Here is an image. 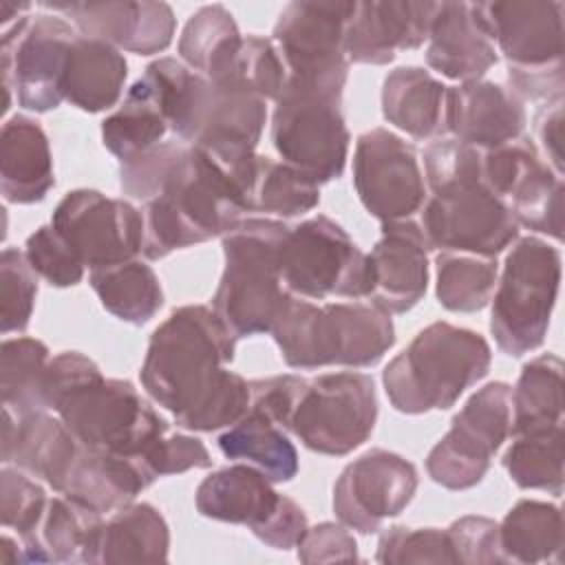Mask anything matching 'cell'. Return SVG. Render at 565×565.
Here are the masks:
<instances>
[{
	"mask_svg": "<svg viewBox=\"0 0 565 565\" xmlns=\"http://www.w3.org/2000/svg\"><path fill=\"white\" fill-rule=\"evenodd\" d=\"M0 563H2V565H18V563H24L22 543L13 541L9 534H4L2 541H0Z\"/></svg>",
	"mask_w": 565,
	"mask_h": 565,
	"instance_id": "obj_56",
	"label": "cell"
},
{
	"mask_svg": "<svg viewBox=\"0 0 565 565\" xmlns=\"http://www.w3.org/2000/svg\"><path fill=\"white\" fill-rule=\"evenodd\" d=\"M285 79L287 68L276 44L260 35H247L243 38L227 79L218 84H236L265 102H276Z\"/></svg>",
	"mask_w": 565,
	"mask_h": 565,
	"instance_id": "obj_44",
	"label": "cell"
},
{
	"mask_svg": "<svg viewBox=\"0 0 565 565\" xmlns=\"http://www.w3.org/2000/svg\"><path fill=\"white\" fill-rule=\"evenodd\" d=\"M525 121L523 99L501 84L475 79L448 86L446 132L477 150L521 139Z\"/></svg>",
	"mask_w": 565,
	"mask_h": 565,
	"instance_id": "obj_24",
	"label": "cell"
},
{
	"mask_svg": "<svg viewBox=\"0 0 565 565\" xmlns=\"http://www.w3.org/2000/svg\"><path fill=\"white\" fill-rule=\"evenodd\" d=\"M307 377L282 373L249 382V411H256L287 430Z\"/></svg>",
	"mask_w": 565,
	"mask_h": 565,
	"instance_id": "obj_51",
	"label": "cell"
},
{
	"mask_svg": "<svg viewBox=\"0 0 565 565\" xmlns=\"http://www.w3.org/2000/svg\"><path fill=\"white\" fill-rule=\"evenodd\" d=\"M430 196L422 207V232L430 249L497 258L519 238L508 205L483 183L481 150L437 137L424 148Z\"/></svg>",
	"mask_w": 565,
	"mask_h": 565,
	"instance_id": "obj_1",
	"label": "cell"
},
{
	"mask_svg": "<svg viewBox=\"0 0 565 565\" xmlns=\"http://www.w3.org/2000/svg\"><path fill=\"white\" fill-rule=\"evenodd\" d=\"M49 497L44 488L31 479L29 472L11 468L9 463L0 470V521L7 530H15L20 541L35 536L38 525L44 516Z\"/></svg>",
	"mask_w": 565,
	"mask_h": 565,
	"instance_id": "obj_46",
	"label": "cell"
},
{
	"mask_svg": "<svg viewBox=\"0 0 565 565\" xmlns=\"http://www.w3.org/2000/svg\"><path fill=\"white\" fill-rule=\"evenodd\" d=\"M561 287V252L543 238H519L503 265L492 300L490 331L497 347L521 358L547 335Z\"/></svg>",
	"mask_w": 565,
	"mask_h": 565,
	"instance_id": "obj_9",
	"label": "cell"
},
{
	"mask_svg": "<svg viewBox=\"0 0 565 565\" xmlns=\"http://www.w3.org/2000/svg\"><path fill=\"white\" fill-rule=\"evenodd\" d=\"M320 203V185L298 168L271 157H256L254 179L247 196L249 212L276 214L282 218L311 212Z\"/></svg>",
	"mask_w": 565,
	"mask_h": 565,
	"instance_id": "obj_39",
	"label": "cell"
},
{
	"mask_svg": "<svg viewBox=\"0 0 565 565\" xmlns=\"http://www.w3.org/2000/svg\"><path fill=\"white\" fill-rule=\"evenodd\" d=\"M170 550V527L163 514L150 503H128L104 519L93 565L110 563H163Z\"/></svg>",
	"mask_w": 565,
	"mask_h": 565,
	"instance_id": "obj_32",
	"label": "cell"
},
{
	"mask_svg": "<svg viewBox=\"0 0 565 565\" xmlns=\"http://www.w3.org/2000/svg\"><path fill=\"white\" fill-rule=\"evenodd\" d=\"M289 225L276 218H241L221 236L225 269L212 309L241 340L269 333L294 294L282 285L280 256Z\"/></svg>",
	"mask_w": 565,
	"mask_h": 565,
	"instance_id": "obj_6",
	"label": "cell"
},
{
	"mask_svg": "<svg viewBox=\"0 0 565 565\" xmlns=\"http://www.w3.org/2000/svg\"><path fill=\"white\" fill-rule=\"evenodd\" d=\"M90 287L102 307L128 324H146L163 307L159 276L143 260L130 258L110 267L90 269Z\"/></svg>",
	"mask_w": 565,
	"mask_h": 565,
	"instance_id": "obj_36",
	"label": "cell"
},
{
	"mask_svg": "<svg viewBox=\"0 0 565 565\" xmlns=\"http://www.w3.org/2000/svg\"><path fill=\"white\" fill-rule=\"evenodd\" d=\"M150 483L152 479L135 459L82 446L60 494L97 514H110L132 503Z\"/></svg>",
	"mask_w": 565,
	"mask_h": 565,
	"instance_id": "obj_28",
	"label": "cell"
},
{
	"mask_svg": "<svg viewBox=\"0 0 565 565\" xmlns=\"http://www.w3.org/2000/svg\"><path fill=\"white\" fill-rule=\"evenodd\" d=\"M141 470L154 481L166 475H179L192 468H210L212 457L205 444L192 435H161L137 459Z\"/></svg>",
	"mask_w": 565,
	"mask_h": 565,
	"instance_id": "obj_49",
	"label": "cell"
},
{
	"mask_svg": "<svg viewBox=\"0 0 565 565\" xmlns=\"http://www.w3.org/2000/svg\"><path fill=\"white\" fill-rule=\"evenodd\" d=\"M353 185L364 210L382 223L406 221L426 203L415 146L386 128H373L358 137Z\"/></svg>",
	"mask_w": 565,
	"mask_h": 565,
	"instance_id": "obj_18",
	"label": "cell"
},
{
	"mask_svg": "<svg viewBox=\"0 0 565 565\" xmlns=\"http://www.w3.org/2000/svg\"><path fill=\"white\" fill-rule=\"evenodd\" d=\"M218 448L227 459L249 463L271 483H285L298 475V452L285 435V428L256 411L247 408V413L218 437Z\"/></svg>",
	"mask_w": 565,
	"mask_h": 565,
	"instance_id": "obj_34",
	"label": "cell"
},
{
	"mask_svg": "<svg viewBox=\"0 0 565 565\" xmlns=\"http://www.w3.org/2000/svg\"><path fill=\"white\" fill-rule=\"evenodd\" d=\"M536 141L547 157V166L563 177V97L545 102L534 121Z\"/></svg>",
	"mask_w": 565,
	"mask_h": 565,
	"instance_id": "obj_54",
	"label": "cell"
},
{
	"mask_svg": "<svg viewBox=\"0 0 565 565\" xmlns=\"http://www.w3.org/2000/svg\"><path fill=\"white\" fill-rule=\"evenodd\" d=\"M51 225L90 269L137 258L143 247V212L126 199H110L88 188L64 194Z\"/></svg>",
	"mask_w": 565,
	"mask_h": 565,
	"instance_id": "obj_16",
	"label": "cell"
},
{
	"mask_svg": "<svg viewBox=\"0 0 565 565\" xmlns=\"http://www.w3.org/2000/svg\"><path fill=\"white\" fill-rule=\"evenodd\" d=\"M419 486L417 468L397 452L373 448L353 459L333 486V512L342 525L373 534L406 510Z\"/></svg>",
	"mask_w": 565,
	"mask_h": 565,
	"instance_id": "obj_20",
	"label": "cell"
},
{
	"mask_svg": "<svg viewBox=\"0 0 565 565\" xmlns=\"http://www.w3.org/2000/svg\"><path fill=\"white\" fill-rule=\"evenodd\" d=\"M375 561L384 565L457 563V554L446 530L393 525L382 532Z\"/></svg>",
	"mask_w": 565,
	"mask_h": 565,
	"instance_id": "obj_47",
	"label": "cell"
},
{
	"mask_svg": "<svg viewBox=\"0 0 565 565\" xmlns=\"http://www.w3.org/2000/svg\"><path fill=\"white\" fill-rule=\"evenodd\" d=\"M439 2L430 0H371L358 2L347 24L344 55L355 64H388L399 51L428 40Z\"/></svg>",
	"mask_w": 565,
	"mask_h": 565,
	"instance_id": "obj_22",
	"label": "cell"
},
{
	"mask_svg": "<svg viewBox=\"0 0 565 565\" xmlns=\"http://www.w3.org/2000/svg\"><path fill=\"white\" fill-rule=\"evenodd\" d=\"M247 212L243 185L221 163L185 143L159 192L143 207L148 260L230 232Z\"/></svg>",
	"mask_w": 565,
	"mask_h": 565,
	"instance_id": "obj_2",
	"label": "cell"
},
{
	"mask_svg": "<svg viewBox=\"0 0 565 565\" xmlns=\"http://www.w3.org/2000/svg\"><path fill=\"white\" fill-rule=\"evenodd\" d=\"M64 13L82 35L104 40L119 51L154 55L170 46L177 18L166 2L104 0V2H42Z\"/></svg>",
	"mask_w": 565,
	"mask_h": 565,
	"instance_id": "obj_21",
	"label": "cell"
},
{
	"mask_svg": "<svg viewBox=\"0 0 565 565\" xmlns=\"http://www.w3.org/2000/svg\"><path fill=\"white\" fill-rule=\"evenodd\" d=\"M428 249L415 221L382 223V236L366 254L373 276L369 300L388 313L411 311L428 287Z\"/></svg>",
	"mask_w": 565,
	"mask_h": 565,
	"instance_id": "obj_23",
	"label": "cell"
},
{
	"mask_svg": "<svg viewBox=\"0 0 565 565\" xmlns=\"http://www.w3.org/2000/svg\"><path fill=\"white\" fill-rule=\"evenodd\" d=\"M104 514H97L71 499L53 497L35 536L20 541L24 563H90Z\"/></svg>",
	"mask_w": 565,
	"mask_h": 565,
	"instance_id": "obj_31",
	"label": "cell"
},
{
	"mask_svg": "<svg viewBox=\"0 0 565 565\" xmlns=\"http://www.w3.org/2000/svg\"><path fill=\"white\" fill-rule=\"evenodd\" d=\"M499 55L475 2H439L428 33L426 64L444 77L481 79Z\"/></svg>",
	"mask_w": 565,
	"mask_h": 565,
	"instance_id": "obj_26",
	"label": "cell"
},
{
	"mask_svg": "<svg viewBox=\"0 0 565 565\" xmlns=\"http://www.w3.org/2000/svg\"><path fill=\"white\" fill-rule=\"evenodd\" d=\"M298 561L313 565V563H353L360 561L358 543L347 525L340 523H318L307 527L305 536L300 539Z\"/></svg>",
	"mask_w": 565,
	"mask_h": 565,
	"instance_id": "obj_53",
	"label": "cell"
},
{
	"mask_svg": "<svg viewBox=\"0 0 565 565\" xmlns=\"http://www.w3.org/2000/svg\"><path fill=\"white\" fill-rule=\"evenodd\" d=\"M490 362L492 351L481 333L439 320L422 329L386 364L382 382L399 413L446 411L486 377Z\"/></svg>",
	"mask_w": 565,
	"mask_h": 565,
	"instance_id": "obj_5",
	"label": "cell"
},
{
	"mask_svg": "<svg viewBox=\"0 0 565 565\" xmlns=\"http://www.w3.org/2000/svg\"><path fill=\"white\" fill-rule=\"evenodd\" d=\"M499 550L505 563H561V508L536 499L516 501L499 523Z\"/></svg>",
	"mask_w": 565,
	"mask_h": 565,
	"instance_id": "obj_33",
	"label": "cell"
},
{
	"mask_svg": "<svg viewBox=\"0 0 565 565\" xmlns=\"http://www.w3.org/2000/svg\"><path fill=\"white\" fill-rule=\"evenodd\" d=\"M347 79L287 75L271 113V143L280 161L298 168L318 185L342 177L349 128L342 115Z\"/></svg>",
	"mask_w": 565,
	"mask_h": 565,
	"instance_id": "obj_7",
	"label": "cell"
},
{
	"mask_svg": "<svg viewBox=\"0 0 565 565\" xmlns=\"http://www.w3.org/2000/svg\"><path fill=\"white\" fill-rule=\"evenodd\" d=\"M358 2H289L276 24L274 38L287 75L307 79H347L349 60L344 55L347 24Z\"/></svg>",
	"mask_w": 565,
	"mask_h": 565,
	"instance_id": "obj_19",
	"label": "cell"
},
{
	"mask_svg": "<svg viewBox=\"0 0 565 565\" xmlns=\"http://www.w3.org/2000/svg\"><path fill=\"white\" fill-rule=\"evenodd\" d=\"M168 130V121L154 95L139 77L128 88L124 104L102 121V141L106 150L124 163L161 143Z\"/></svg>",
	"mask_w": 565,
	"mask_h": 565,
	"instance_id": "obj_37",
	"label": "cell"
},
{
	"mask_svg": "<svg viewBox=\"0 0 565 565\" xmlns=\"http://www.w3.org/2000/svg\"><path fill=\"white\" fill-rule=\"evenodd\" d=\"M249 408V382L225 369L221 380L185 413L177 415V426L194 433H212L230 428Z\"/></svg>",
	"mask_w": 565,
	"mask_h": 565,
	"instance_id": "obj_43",
	"label": "cell"
},
{
	"mask_svg": "<svg viewBox=\"0 0 565 565\" xmlns=\"http://www.w3.org/2000/svg\"><path fill=\"white\" fill-rule=\"evenodd\" d=\"M128 77V62L113 44L77 35L68 51L64 71V99L84 113H104L113 108Z\"/></svg>",
	"mask_w": 565,
	"mask_h": 565,
	"instance_id": "obj_29",
	"label": "cell"
},
{
	"mask_svg": "<svg viewBox=\"0 0 565 565\" xmlns=\"http://www.w3.org/2000/svg\"><path fill=\"white\" fill-rule=\"evenodd\" d=\"M512 435V386H481L452 417L448 433L426 457L428 477L448 490H468L490 470V461Z\"/></svg>",
	"mask_w": 565,
	"mask_h": 565,
	"instance_id": "obj_14",
	"label": "cell"
},
{
	"mask_svg": "<svg viewBox=\"0 0 565 565\" xmlns=\"http://www.w3.org/2000/svg\"><path fill=\"white\" fill-rule=\"evenodd\" d=\"M563 424V362L554 353L530 360L512 388V435Z\"/></svg>",
	"mask_w": 565,
	"mask_h": 565,
	"instance_id": "obj_38",
	"label": "cell"
},
{
	"mask_svg": "<svg viewBox=\"0 0 565 565\" xmlns=\"http://www.w3.org/2000/svg\"><path fill=\"white\" fill-rule=\"evenodd\" d=\"M53 185V154L44 128L24 115L9 117L0 139V190L4 201L40 203Z\"/></svg>",
	"mask_w": 565,
	"mask_h": 565,
	"instance_id": "obj_27",
	"label": "cell"
},
{
	"mask_svg": "<svg viewBox=\"0 0 565 565\" xmlns=\"http://www.w3.org/2000/svg\"><path fill=\"white\" fill-rule=\"evenodd\" d=\"M201 516L247 525L256 539L274 550H291L309 523L305 510L274 490V483L249 463H234L207 475L194 494Z\"/></svg>",
	"mask_w": 565,
	"mask_h": 565,
	"instance_id": "obj_13",
	"label": "cell"
},
{
	"mask_svg": "<svg viewBox=\"0 0 565 565\" xmlns=\"http://www.w3.org/2000/svg\"><path fill=\"white\" fill-rule=\"evenodd\" d=\"M280 276L289 294L307 300L369 298L373 276L369 256L342 225L318 214L289 227L280 256Z\"/></svg>",
	"mask_w": 565,
	"mask_h": 565,
	"instance_id": "obj_11",
	"label": "cell"
},
{
	"mask_svg": "<svg viewBox=\"0 0 565 565\" xmlns=\"http://www.w3.org/2000/svg\"><path fill=\"white\" fill-rule=\"evenodd\" d=\"M26 260L33 271L51 287H73L84 278V265L66 245V241L53 230V225L38 227L24 245Z\"/></svg>",
	"mask_w": 565,
	"mask_h": 565,
	"instance_id": "obj_48",
	"label": "cell"
},
{
	"mask_svg": "<svg viewBox=\"0 0 565 565\" xmlns=\"http://www.w3.org/2000/svg\"><path fill=\"white\" fill-rule=\"evenodd\" d=\"M38 296V274L26 254L4 247L0 254V329L4 335L29 327Z\"/></svg>",
	"mask_w": 565,
	"mask_h": 565,
	"instance_id": "obj_45",
	"label": "cell"
},
{
	"mask_svg": "<svg viewBox=\"0 0 565 565\" xmlns=\"http://www.w3.org/2000/svg\"><path fill=\"white\" fill-rule=\"evenodd\" d=\"M475 9L508 60L510 90L534 102L563 97V2H475Z\"/></svg>",
	"mask_w": 565,
	"mask_h": 565,
	"instance_id": "obj_8",
	"label": "cell"
},
{
	"mask_svg": "<svg viewBox=\"0 0 565 565\" xmlns=\"http://www.w3.org/2000/svg\"><path fill=\"white\" fill-rule=\"evenodd\" d=\"M446 99L448 86L422 66H399L382 84L384 119L419 141L444 137Z\"/></svg>",
	"mask_w": 565,
	"mask_h": 565,
	"instance_id": "obj_30",
	"label": "cell"
},
{
	"mask_svg": "<svg viewBox=\"0 0 565 565\" xmlns=\"http://www.w3.org/2000/svg\"><path fill=\"white\" fill-rule=\"evenodd\" d=\"M29 2H11V0H0V24L2 31L11 29L13 24H18L20 20L29 18Z\"/></svg>",
	"mask_w": 565,
	"mask_h": 565,
	"instance_id": "obj_55",
	"label": "cell"
},
{
	"mask_svg": "<svg viewBox=\"0 0 565 565\" xmlns=\"http://www.w3.org/2000/svg\"><path fill=\"white\" fill-rule=\"evenodd\" d=\"M563 424L514 435L503 455V468L523 490L563 492Z\"/></svg>",
	"mask_w": 565,
	"mask_h": 565,
	"instance_id": "obj_40",
	"label": "cell"
},
{
	"mask_svg": "<svg viewBox=\"0 0 565 565\" xmlns=\"http://www.w3.org/2000/svg\"><path fill=\"white\" fill-rule=\"evenodd\" d=\"M49 364V349L35 338H7L0 349L2 406L15 415L44 411L42 382Z\"/></svg>",
	"mask_w": 565,
	"mask_h": 565,
	"instance_id": "obj_42",
	"label": "cell"
},
{
	"mask_svg": "<svg viewBox=\"0 0 565 565\" xmlns=\"http://www.w3.org/2000/svg\"><path fill=\"white\" fill-rule=\"evenodd\" d=\"M99 366L79 351H64L49 360L42 382V404L44 411H55L60 402L77 386L88 380L99 377Z\"/></svg>",
	"mask_w": 565,
	"mask_h": 565,
	"instance_id": "obj_52",
	"label": "cell"
},
{
	"mask_svg": "<svg viewBox=\"0 0 565 565\" xmlns=\"http://www.w3.org/2000/svg\"><path fill=\"white\" fill-rule=\"evenodd\" d=\"M79 448L82 444L60 417L46 411L15 415L2 406V463H13L60 492Z\"/></svg>",
	"mask_w": 565,
	"mask_h": 565,
	"instance_id": "obj_25",
	"label": "cell"
},
{
	"mask_svg": "<svg viewBox=\"0 0 565 565\" xmlns=\"http://www.w3.org/2000/svg\"><path fill=\"white\" fill-rule=\"evenodd\" d=\"M73 437L84 446L137 459L168 433V422L128 380L104 375L73 388L55 408Z\"/></svg>",
	"mask_w": 565,
	"mask_h": 565,
	"instance_id": "obj_10",
	"label": "cell"
},
{
	"mask_svg": "<svg viewBox=\"0 0 565 565\" xmlns=\"http://www.w3.org/2000/svg\"><path fill=\"white\" fill-rule=\"evenodd\" d=\"M269 333L291 369L373 366L395 344L391 313L371 300L316 305L291 296Z\"/></svg>",
	"mask_w": 565,
	"mask_h": 565,
	"instance_id": "obj_4",
	"label": "cell"
},
{
	"mask_svg": "<svg viewBox=\"0 0 565 565\" xmlns=\"http://www.w3.org/2000/svg\"><path fill=\"white\" fill-rule=\"evenodd\" d=\"M243 35L223 4H205L190 15L179 38V55L188 68L210 82H225L241 51Z\"/></svg>",
	"mask_w": 565,
	"mask_h": 565,
	"instance_id": "obj_35",
	"label": "cell"
},
{
	"mask_svg": "<svg viewBox=\"0 0 565 565\" xmlns=\"http://www.w3.org/2000/svg\"><path fill=\"white\" fill-rule=\"evenodd\" d=\"M234 351L236 338L214 309L205 305L179 307L150 335L139 371L141 386L177 417L221 380Z\"/></svg>",
	"mask_w": 565,
	"mask_h": 565,
	"instance_id": "obj_3",
	"label": "cell"
},
{
	"mask_svg": "<svg viewBox=\"0 0 565 565\" xmlns=\"http://www.w3.org/2000/svg\"><path fill=\"white\" fill-rule=\"evenodd\" d=\"M375 422L373 377L358 371H338L307 380L287 430L318 455L342 457L371 437Z\"/></svg>",
	"mask_w": 565,
	"mask_h": 565,
	"instance_id": "obj_12",
	"label": "cell"
},
{
	"mask_svg": "<svg viewBox=\"0 0 565 565\" xmlns=\"http://www.w3.org/2000/svg\"><path fill=\"white\" fill-rule=\"evenodd\" d=\"M488 190L501 199L519 225L563 238V177L556 174L527 139L481 150Z\"/></svg>",
	"mask_w": 565,
	"mask_h": 565,
	"instance_id": "obj_17",
	"label": "cell"
},
{
	"mask_svg": "<svg viewBox=\"0 0 565 565\" xmlns=\"http://www.w3.org/2000/svg\"><path fill=\"white\" fill-rule=\"evenodd\" d=\"M437 267V300L448 311L472 313L488 307L497 287V258L439 252Z\"/></svg>",
	"mask_w": 565,
	"mask_h": 565,
	"instance_id": "obj_41",
	"label": "cell"
},
{
	"mask_svg": "<svg viewBox=\"0 0 565 565\" xmlns=\"http://www.w3.org/2000/svg\"><path fill=\"white\" fill-rule=\"evenodd\" d=\"M75 38V29L55 13L24 18L2 31L4 113L11 106V93L22 108L33 113H49L64 102L62 82Z\"/></svg>",
	"mask_w": 565,
	"mask_h": 565,
	"instance_id": "obj_15",
	"label": "cell"
},
{
	"mask_svg": "<svg viewBox=\"0 0 565 565\" xmlns=\"http://www.w3.org/2000/svg\"><path fill=\"white\" fill-rule=\"evenodd\" d=\"M446 532L452 541L457 563H470V565L505 563L503 554L499 550V523L497 521H492L488 516L468 514V516L452 521Z\"/></svg>",
	"mask_w": 565,
	"mask_h": 565,
	"instance_id": "obj_50",
	"label": "cell"
}]
</instances>
